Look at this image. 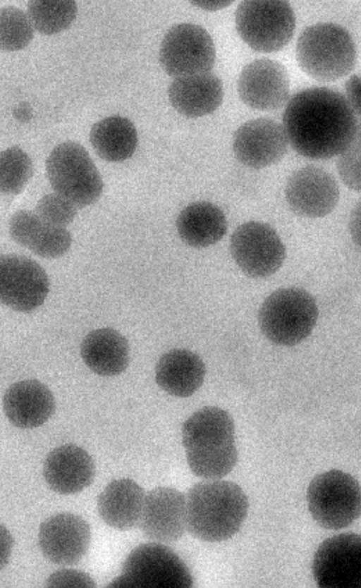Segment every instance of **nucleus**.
I'll return each instance as SVG.
<instances>
[{
    "instance_id": "nucleus-1",
    "label": "nucleus",
    "mask_w": 361,
    "mask_h": 588,
    "mask_svg": "<svg viewBox=\"0 0 361 588\" xmlns=\"http://www.w3.org/2000/svg\"><path fill=\"white\" fill-rule=\"evenodd\" d=\"M357 116L341 93L314 87L291 97L283 113V128L298 154L326 159L340 155L360 135Z\"/></svg>"
},
{
    "instance_id": "nucleus-2",
    "label": "nucleus",
    "mask_w": 361,
    "mask_h": 588,
    "mask_svg": "<svg viewBox=\"0 0 361 588\" xmlns=\"http://www.w3.org/2000/svg\"><path fill=\"white\" fill-rule=\"evenodd\" d=\"M188 465L197 477L219 479L235 467L238 451L231 415L216 406L195 412L181 429Z\"/></svg>"
},
{
    "instance_id": "nucleus-3",
    "label": "nucleus",
    "mask_w": 361,
    "mask_h": 588,
    "mask_svg": "<svg viewBox=\"0 0 361 588\" xmlns=\"http://www.w3.org/2000/svg\"><path fill=\"white\" fill-rule=\"evenodd\" d=\"M186 529L208 542L227 540L237 533L246 518L248 500L235 483L206 479L188 490Z\"/></svg>"
},
{
    "instance_id": "nucleus-4",
    "label": "nucleus",
    "mask_w": 361,
    "mask_h": 588,
    "mask_svg": "<svg viewBox=\"0 0 361 588\" xmlns=\"http://www.w3.org/2000/svg\"><path fill=\"white\" fill-rule=\"evenodd\" d=\"M295 56L307 75L318 81L330 82L351 72L357 52L347 30L335 23H323L302 31L297 41Z\"/></svg>"
},
{
    "instance_id": "nucleus-5",
    "label": "nucleus",
    "mask_w": 361,
    "mask_h": 588,
    "mask_svg": "<svg viewBox=\"0 0 361 588\" xmlns=\"http://www.w3.org/2000/svg\"><path fill=\"white\" fill-rule=\"evenodd\" d=\"M314 298L305 290L281 288L263 302L258 316L264 335L275 344L292 346L310 336L318 318Z\"/></svg>"
},
{
    "instance_id": "nucleus-6",
    "label": "nucleus",
    "mask_w": 361,
    "mask_h": 588,
    "mask_svg": "<svg viewBox=\"0 0 361 588\" xmlns=\"http://www.w3.org/2000/svg\"><path fill=\"white\" fill-rule=\"evenodd\" d=\"M46 172L55 193L77 209L96 202L103 191L99 171L83 146L68 141L56 146L46 161Z\"/></svg>"
},
{
    "instance_id": "nucleus-7",
    "label": "nucleus",
    "mask_w": 361,
    "mask_h": 588,
    "mask_svg": "<svg viewBox=\"0 0 361 588\" xmlns=\"http://www.w3.org/2000/svg\"><path fill=\"white\" fill-rule=\"evenodd\" d=\"M193 586L188 567L170 548L159 542L141 544L125 560L121 574L109 587L181 588Z\"/></svg>"
},
{
    "instance_id": "nucleus-8",
    "label": "nucleus",
    "mask_w": 361,
    "mask_h": 588,
    "mask_svg": "<svg viewBox=\"0 0 361 588\" xmlns=\"http://www.w3.org/2000/svg\"><path fill=\"white\" fill-rule=\"evenodd\" d=\"M307 501L311 515L321 527L334 530L346 527L360 514L359 483L348 473L331 470L311 481Z\"/></svg>"
},
{
    "instance_id": "nucleus-9",
    "label": "nucleus",
    "mask_w": 361,
    "mask_h": 588,
    "mask_svg": "<svg viewBox=\"0 0 361 588\" xmlns=\"http://www.w3.org/2000/svg\"><path fill=\"white\" fill-rule=\"evenodd\" d=\"M235 26L250 48L271 53L289 42L295 27V16L285 1H245L236 9Z\"/></svg>"
},
{
    "instance_id": "nucleus-10",
    "label": "nucleus",
    "mask_w": 361,
    "mask_h": 588,
    "mask_svg": "<svg viewBox=\"0 0 361 588\" xmlns=\"http://www.w3.org/2000/svg\"><path fill=\"white\" fill-rule=\"evenodd\" d=\"M216 58L214 42L202 26L192 23L173 25L160 47L162 68L174 78L208 73Z\"/></svg>"
},
{
    "instance_id": "nucleus-11",
    "label": "nucleus",
    "mask_w": 361,
    "mask_h": 588,
    "mask_svg": "<svg viewBox=\"0 0 361 588\" xmlns=\"http://www.w3.org/2000/svg\"><path fill=\"white\" fill-rule=\"evenodd\" d=\"M230 251L246 275L262 278L276 273L286 258V248L269 225L248 221L239 226L230 240Z\"/></svg>"
},
{
    "instance_id": "nucleus-12",
    "label": "nucleus",
    "mask_w": 361,
    "mask_h": 588,
    "mask_svg": "<svg viewBox=\"0 0 361 588\" xmlns=\"http://www.w3.org/2000/svg\"><path fill=\"white\" fill-rule=\"evenodd\" d=\"M49 291L48 276L35 261L15 254L0 255V303L28 313L44 303Z\"/></svg>"
},
{
    "instance_id": "nucleus-13",
    "label": "nucleus",
    "mask_w": 361,
    "mask_h": 588,
    "mask_svg": "<svg viewBox=\"0 0 361 588\" xmlns=\"http://www.w3.org/2000/svg\"><path fill=\"white\" fill-rule=\"evenodd\" d=\"M312 573L320 587L359 588L361 582V539L353 532L323 541L312 562Z\"/></svg>"
},
{
    "instance_id": "nucleus-14",
    "label": "nucleus",
    "mask_w": 361,
    "mask_h": 588,
    "mask_svg": "<svg viewBox=\"0 0 361 588\" xmlns=\"http://www.w3.org/2000/svg\"><path fill=\"white\" fill-rule=\"evenodd\" d=\"M290 80L280 62L267 58L256 59L243 68L238 80V93L247 106L273 111L288 99Z\"/></svg>"
},
{
    "instance_id": "nucleus-15",
    "label": "nucleus",
    "mask_w": 361,
    "mask_h": 588,
    "mask_svg": "<svg viewBox=\"0 0 361 588\" xmlns=\"http://www.w3.org/2000/svg\"><path fill=\"white\" fill-rule=\"evenodd\" d=\"M285 197L298 215L319 218L331 213L339 199V189L334 178L323 169L307 166L289 178Z\"/></svg>"
},
{
    "instance_id": "nucleus-16",
    "label": "nucleus",
    "mask_w": 361,
    "mask_h": 588,
    "mask_svg": "<svg viewBox=\"0 0 361 588\" xmlns=\"http://www.w3.org/2000/svg\"><path fill=\"white\" fill-rule=\"evenodd\" d=\"M91 540V530L81 516L58 513L40 525L39 544L43 555L53 563L71 565L86 554Z\"/></svg>"
},
{
    "instance_id": "nucleus-17",
    "label": "nucleus",
    "mask_w": 361,
    "mask_h": 588,
    "mask_svg": "<svg viewBox=\"0 0 361 588\" xmlns=\"http://www.w3.org/2000/svg\"><path fill=\"white\" fill-rule=\"evenodd\" d=\"M288 139L283 126L267 118L252 119L235 132L233 149L236 159L252 169H263L278 163L286 154Z\"/></svg>"
},
{
    "instance_id": "nucleus-18",
    "label": "nucleus",
    "mask_w": 361,
    "mask_h": 588,
    "mask_svg": "<svg viewBox=\"0 0 361 588\" xmlns=\"http://www.w3.org/2000/svg\"><path fill=\"white\" fill-rule=\"evenodd\" d=\"M138 525L143 534L155 542L178 540L186 529L185 495L169 486L152 489L145 494Z\"/></svg>"
},
{
    "instance_id": "nucleus-19",
    "label": "nucleus",
    "mask_w": 361,
    "mask_h": 588,
    "mask_svg": "<svg viewBox=\"0 0 361 588\" xmlns=\"http://www.w3.org/2000/svg\"><path fill=\"white\" fill-rule=\"evenodd\" d=\"M95 465L82 448L67 443L54 448L47 456L43 474L51 490L63 495L75 494L94 480Z\"/></svg>"
},
{
    "instance_id": "nucleus-20",
    "label": "nucleus",
    "mask_w": 361,
    "mask_h": 588,
    "mask_svg": "<svg viewBox=\"0 0 361 588\" xmlns=\"http://www.w3.org/2000/svg\"><path fill=\"white\" fill-rule=\"evenodd\" d=\"M6 417L20 429L36 428L54 413L55 399L51 390L36 379H25L11 385L3 398Z\"/></svg>"
},
{
    "instance_id": "nucleus-21",
    "label": "nucleus",
    "mask_w": 361,
    "mask_h": 588,
    "mask_svg": "<svg viewBox=\"0 0 361 588\" xmlns=\"http://www.w3.org/2000/svg\"><path fill=\"white\" fill-rule=\"evenodd\" d=\"M8 229L16 243L47 259L63 256L72 243L71 235L66 228L51 225L30 210L15 212Z\"/></svg>"
},
{
    "instance_id": "nucleus-22",
    "label": "nucleus",
    "mask_w": 361,
    "mask_h": 588,
    "mask_svg": "<svg viewBox=\"0 0 361 588\" xmlns=\"http://www.w3.org/2000/svg\"><path fill=\"white\" fill-rule=\"evenodd\" d=\"M168 96L178 113L198 118L213 113L220 106L223 84L210 72L175 78L169 87Z\"/></svg>"
},
{
    "instance_id": "nucleus-23",
    "label": "nucleus",
    "mask_w": 361,
    "mask_h": 588,
    "mask_svg": "<svg viewBox=\"0 0 361 588\" xmlns=\"http://www.w3.org/2000/svg\"><path fill=\"white\" fill-rule=\"evenodd\" d=\"M145 496L143 489L134 480H112L98 496L99 515L114 529H130L138 525Z\"/></svg>"
},
{
    "instance_id": "nucleus-24",
    "label": "nucleus",
    "mask_w": 361,
    "mask_h": 588,
    "mask_svg": "<svg viewBox=\"0 0 361 588\" xmlns=\"http://www.w3.org/2000/svg\"><path fill=\"white\" fill-rule=\"evenodd\" d=\"M206 374L202 360L193 352L175 348L164 353L155 369L157 384L168 393L180 398L192 396L202 386Z\"/></svg>"
},
{
    "instance_id": "nucleus-25",
    "label": "nucleus",
    "mask_w": 361,
    "mask_h": 588,
    "mask_svg": "<svg viewBox=\"0 0 361 588\" xmlns=\"http://www.w3.org/2000/svg\"><path fill=\"white\" fill-rule=\"evenodd\" d=\"M130 349L127 339L111 328L92 331L82 340L81 357L94 373L113 376L122 373L128 365Z\"/></svg>"
},
{
    "instance_id": "nucleus-26",
    "label": "nucleus",
    "mask_w": 361,
    "mask_h": 588,
    "mask_svg": "<svg viewBox=\"0 0 361 588\" xmlns=\"http://www.w3.org/2000/svg\"><path fill=\"white\" fill-rule=\"evenodd\" d=\"M179 236L191 247H209L221 240L227 231L222 210L213 203L195 202L184 208L176 220Z\"/></svg>"
},
{
    "instance_id": "nucleus-27",
    "label": "nucleus",
    "mask_w": 361,
    "mask_h": 588,
    "mask_svg": "<svg viewBox=\"0 0 361 588\" xmlns=\"http://www.w3.org/2000/svg\"><path fill=\"white\" fill-rule=\"evenodd\" d=\"M90 140L103 159L118 162L132 157L137 145V133L133 123L121 116L106 117L94 123Z\"/></svg>"
},
{
    "instance_id": "nucleus-28",
    "label": "nucleus",
    "mask_w": 361,
    "mask_h": 588,
    "mask_svg": "<svg viewBox=\"0 0 361 588\" xmlns=\"http://www.w3.org/2000/svg\"><path fill=\"white\" fill-rule=\"evenodd\" d=\"M73 1H30L27 16L35 29L44 35H53L68 28L77 15Z\"/></svg>"
},
{
    "instance_id": "nucleus-29",
    "label": "nucleus",
    "mask_w": 361,
    "mask_h": 588,
    "mask_svg": "<svg viewBox=\"0 0 361 588\" xmlns=\"http://www.w3.org/2000/svg\"><path fill=\"white\" fill-rule=\"evenodd\" d=\"M32 173V161L21 148L16 146L0 152V193H20Z\"/></svg>"
},
{
    "instance_id": "nucleus-30",
    "label": "nucleus",
    "mask_w": 361,
    "mask_h": 588,
    "mask_svg": "<svg viewBox=\"0 0 361 588\" xmlns=\"http://www.w3.org/2000/svg\"><path fill=\"white\" fill-rule=\"evenodd\" d=\"M34 36L27 14L13 6L0 8V49L13 51L27 47Z\"/></svg>"
},
{
    "instance_id": "nucleus-31",
    "label": "nucleus",
    "mask_w": 361,
    "mask_h": 588,
    "mask_svg": "<svg viewBox=\"0 0 361 588\" xmlns=\"http://www.w3.org/2000/svg\"><path fill=\"white\" fill-rule=\"evenodd\" d=\"M35 213L51 225L66 228L74 220L77 208L54 192L47 194L39 200Z\"/></svg>"
},
{
    "instance_id": "nucleus-32",
    "label": "nucleus",
    "mask_w": 361,
    "mask_h": 588,
    "mask_svg": "<svg viewBox=\"0 0 361 588\" xmlns=\"http://www.w3.org/2000/svg\"><path fill=\"white\" fill-rule=\"evenodd\" d=\"M337 168L343 182L350 189H360V135L350 146L340 154Z\"/></svg>"
},
{
    "instance_id": "nucleus-33",
    "label": "nucleus",
    "mask_w": 361,
    "mask_h": 588,
    "mask_svg": "<svg viewBox=\"0 0 361 588\" xmlns=\"http://www.w3.org/2000/svg\"><path fill=\"white\" fill-rule=\"evenodd\" d=\"M47 587H95L93 579L86 572L73 570H60L52 574L47 580Z\"/></svg>"
},
{
    "instance_id": "nucleus-34",
    "label": "nucleus",
    "mask_w": 361,
    "mask_h": 588,
    "mask_svg": "<svg viewBox=\"0 0 361 588\" xmlns=\"http://www.w3.org/2000/svg\"><path fill=\"white\" fill-rule=\"evenodd\" d=\"M13 544L14 541L10 532L0 524V570L8 563Z\"/></svg>"
},
{
    "instance_id": "nucleus-35",
    "label": "nucleus",
    "mask_w": 361,
    "mask_h": 588,
    "mask_svg": "<svg viewBox=\"0 0 361 588\" xmlns=\"http://www.w3.org/2000/svg\"><path fill=\"white\" fill-rule=\"evenodd\" d=\"M347 100L356 113L360 116V78L357 75H353L347 82L345 85Z\"/></svg>"
},
{
    "instance_id": "nucleus-36",
    "label": "nucleus",
    "mask_w": 361,
    "mask_h": 588,
    "mask_svg": "<svg viewBox=\"0 0 361 588\" xmlns=\"http://www.w3.org/2000/svg\"><path fill=\"white\" fill-rule=\"evenodd\" d=\"M232 2L229 1H197L194 2V4H196L202 8L205 9H210V10H215L219 9L221 8H224L230 5Z\"/></svg>"
}]
</instances>
